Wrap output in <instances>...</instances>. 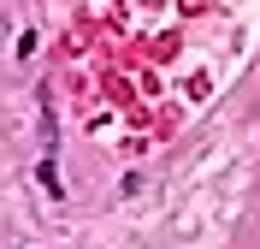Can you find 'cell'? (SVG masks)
Wrapping results in <instances>:
<instances>
[]
</instances>
